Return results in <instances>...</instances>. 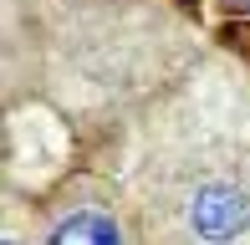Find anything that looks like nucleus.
I'll use <instances>...</instances> for the list:
<instances>
[{"mask_svg": "<svg viewBox=\"0 0 250 245\" xmlns=\"http://www.w3.org/2000/svg\"><path fill=\"white\" fill-rule=\"evenodd\" d=\"M138 209L153 245H250V113L179 122L138 159Z\"/></svg>", "mask_w": 250, "mask_h": 245, "instance_id": "obj_1", "label": "nucleus"}, {"mask_svg": "<svg viewBox=\"0 0 250 245\" xmlns=\"http://www.w3.org/2000/svg\"><path fill=\"white\" fill-rule=\"evenodd\" d=\"M41 245H133V240H128V230H123L112 204H102V199H72L66 209L51 215Z\"/></svg>", "mask_w": 250, "mask_h": 245, "instance_id": "obj_2", "label": "nucleus"}, {"mask_svg": "<svg viewBox=\"0 0 250 245\" xmlns=\"http://www.w3.org/2000/svg\"><path fill=\"white\" fill-rule=\"evenodd\" d=\"M0 245H26V240H21L16 230H5V240H0Z\"/></svg>", "mask_w": 250, "mask_h": 245, "instance_id": "obj_3", "label": "nucleus"}, {"mask_svg": "<svg viewBox=\"0 0 250 245\" xmlns=\"http://www.w3.org/2000/svg\"><path fill=\"white\" fill-rule=\"evenodd\" d=\"M225 5H230V10H250V0H225Z\"/></svg>", "mask_w": 250, "mask_h": 245, "instance_id": "obj_4", "label": "nucleus"}]
</instances>
